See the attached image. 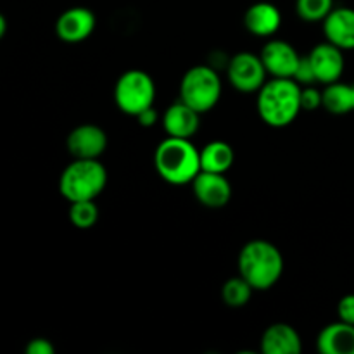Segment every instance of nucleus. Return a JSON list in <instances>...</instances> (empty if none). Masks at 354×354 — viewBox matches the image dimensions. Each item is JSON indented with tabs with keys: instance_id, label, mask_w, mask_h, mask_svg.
Wrapping results in <instances>:
<instances>
[{
	"instance_id": "nucleus-1",
	"label": "nucleus",
	"mask_w": 354,
	"mask_h": 354,
	"mask_svg": "<svg viewBox=\"0 0 354 354\" xmlns=\"http://www.w3.org/2000/svg\"><path fill=\"white\" fill-rule=\"evenodd\" d=\"M154 166L165 182L187 185L201 173V152L190 138L166 137L156 149Z\"/></svg>"
},
{
	"instance_id": "nucleus-2",
	"label": "nucleus",
	"mask_w": 354,
	"mask_h": 354,
	"mask_svg": "<svg viewBox=\"0 0 354 354\" xmlns=\"http://www.w3.org/2000/svg\"><path fill=\"white\" fill-rule=\"evenodd\" d=\"M301 111V85L296 80L272 78L259 88L258 113L270 127H289Z\"/></svg>"
},
{
	"instance_id": "nucleus-3",
	"label": "nucleus",
	"mask_w": 354,
	"mask_h": 354,
	"mask_svg": "<svg viewBox=\"0 0 354 354\" xmlns=\"http://www.w3.org/2000/svg\"><path fill=\"white\" fill-rule=\"evenodd\" d=\"M283 273V258L275 244L263 239L249 241L239 254V275L254 290H268Z\"/></svg>"
},
{
	"instance_id": "nucleus-4",
	"label": "nucleus",
	"mask_w": 354,
	"mask_h": 354,
	"mask_svg": "<svg viewBox=\"0 0 354 354\" xmlns=\"http://www.w3.org/2000/svg\"><path fill=\"white\" fill-rule=\"evenodd\" d=\"M107 183L106 166L99 159H75L59 178V190L68 203L95 201Z\"/></svg>"
},
{
	"instance_id": "nucleus-5",
	"label": "nucleus",
	"mask_w": 354,
	"mask_h": 354,
	"mask_svg": "<svg viewBox=\"0 0 354 354\" xmlns=\"http://www.w3.org/2000/svg\"><path fill=\"white\" fill-rule=\"evenodd\" d=\"M221 78L211 66H194L183 75L180 83V100L196 109L197 113H207L221 99Z\"/></svg>"
},
{
	"instance_id": "nucleus-6",
	"label": "nucleus",
	"mask_w": 354,
	"mask_h": 354,
	"mask_svg": "<svg viewBox=\"0 0 354 354\" xmlns=\"http://www.w3.org/2000/svg\"><path fill=\"white\" fill-rule=\"evenodd\" d=\"M156 83L149 73L130 69L118 78L114 86V102L121 113L137 116L147 107L154 106Z\"/></svg>"
},
{
	"instance_id": "nucleus-7",
	"label": "nucleus",
	"mask_w": 354,
	"mask_h": 354,
	"mask_svg": "<svg viewBox=\"0 0 354 354\" xmlns=\"http://www.w3.org/2000/svg\"><path fill=\"white\" fill-rule=\"evenodd\" d=\"M227 76L235 90L241 93H254L266 83L268 71L259 55L252 52H239L228 61Z\"/></svg>"
},
{
	"instance_id": "nucleus-8",
	"label": "nucleus",
	"mask_w": 354,
	"mask_h": 354,
	"mask_svg": "<svg viewBox=\"0 0 354 354\" xmlns=\"http://www.w3.org/2000/svg\"><path fill=\"white\" fill-rule=\"evenodd\" d=\"M66 147L75 159H99L107 149V133L97 124H80L69 131Z\"/></svg>"
},
{
	"instance_id": "nucleus-9",
	"label": "nucleus",
	"mask_w": 354,
	"mask_h": 354,
	"mask_svg": "<svg viewBox=\"0 0 354 354\" xmlns=\"http://www.w3.org/2000/svg\"><path fill=\"white\" fill-rule=\"evenodd\" d=\"M192 192L203 206L220 209L232 199V185L225 173H211L201 169L192 180Z\"/></svg>"
},
{
	"instance_id": "nucleus-10",
	"label": "nucleus",
	"mask_w": 354,
	"mask_h": 354,
	"mask_svg": "<svg viewBox=\"0 0 354 354\" xmlns=\"http://www.w3.org/2000/svg\"><path fill=\"white\" fill-rule=\"evenodd\" d=\"M97 24L95 14L86 7H71L59 16L55 33L66 44H80L93 33Z\"/></svg>"
},
{
	"instance_id": "nucleus-11",
	"label": "nucleus",
	"mask_w": 354,
	"mask_h": 354,
	"mask_svg": "<svg viewBox=\"0 0 354 354\" xmlns=\"http://www.w3.org/2000/svg\"><path fill=\"white\" fill-rule=\"evenodd\" d=\"M259 57L268 75H272L273 78H292L301 55L289 41L275 38V40L266 41Z\"/></svg>"
},
{
	"instance_id": "nucleus-12",
	"label": "nucleus",
	"mask_w": 354,
	"mask_h": 354,
	"mask_svg": "<svg viewBox=\"0 0 354 354\" xmlns=\"http://www.w3.org/2000/svg\"><path fill=\"white\" fill-rule=\"evenodd\" d=\"M308 59L311 62V68L315 71V78L318 83H328L339 82L344 73V54L342 48L335 47L330 41H324L318 44L317 47L311 48L308 54Z\"/></svg>"
},
{
	"instance_id": "nucleus-13",
	"label": "nucleus",
	"mask_w": 354,
	"mask_h": 354,
	"mask_svg": "<svg viewBox=\"0 0 354 354\" xmlns=\"http://www.w3.org/2000/svg\"><path fill=\"white\" fill-rule=\"evenodd\" d=\"M324 35L327 41L342 50L354 48V9L334 7L324 21Z\"/></svg>"
},
{
	"instance_id": "nucleus-14",
	"label": "nucleus",
	"mask_w": 354,
	"mask_h": 354,
	"mask_svg": "<svg viewBox=\"0 0 354 354\" xmlns=\"http://www.w3.org/2000/svg\"><path fill=\"white\" fill-rule=\"evenodd\" d=\"M201 113L187 106L183 100H176L166 109L162 116V128L168 137L192 138L199 130Z\"/></svg>"
},
{
	"instance_id": "nucleus-15",
	"label": "nucleus",
	"mask_w": 354,
	"mask_h": 354,
	"mask_svg": "<svg viewBox=\"0 0 354 354\" xmlns=\"http://www.w3.org/2000/svg\"><path fill=\"white\" fill-rule=\"evenodd\" d=\"M280 24H282V14L279 7L266 0L252 3L244 14L245 30L254 37H272L280 30Z\"/></svg>"
},
{
	"instance_id": "nucleus-16",
	"label": "nucleus",
	"mask_w": 354,
	"mask_h": 354,
	"mask_svg": "<svg viewBox=\"0 0 354 354\" xmlns=\"http://www.w3.org/2000/svg\"><path fill=\"white\" fill-rule=\"evenodd\" d=\"M261 351L265 354H299L303 351V342L292 325L280 322L263 332Z\"/></svg>"
},
{
	"instance_id": "nucleus-17",
	"label": "nucleus",
	"mask_w": 354,
	"mask_h": 354,
	"mask_svg": "<svg viewBox=\"0 0 354 354\" xmlns=\"http://www.w3.org/2000/svg\"><path fill=\"white\" fill-rule=\"evenodd\" d=\"M317 349L322 354H354V325L339 320L324 327L317 337Z\"/></svg>"
},
{
	"instance_id": "nucleus-18",
	"label": "nucleus",
	"mask_w": 354,
	"mask_h": 354,
	"mask_svg": "<svg viewBox=\"0 0 354 354\" xmlns=\"http://www.w3.org/2000/svg\"><path fill=\"white\" fill-rule=\"evenodd\" d=\"M201 169L211 173H227L234 166L235 152L230 144L213 140L201 149Z\"/></svg>"
},
{
	"instance_id": "nucleus-19",
	"label": "nucleus",
	"mask_w": 354,
	"mask_h": 354,
	"mask_svg": "<svg viewBox=\"0 0 354 354\" xmlns=\"http://www.w3.org/2000/svg\"><path fill=\"white\" fill-rule=\"evenodd\" d=\"M322 107L332 114H348L354 111V85L341 80L325 85L322 90Z\"/></svg>"
},
{
	"instance_id": "nucleus-20",
	"label": "nucleus",
	"mask_w": 354,
	"mask_h": 354,
	"mask_svg": "<svg viewBox=\"0 0 354 354\" xmlns=\"http://www.w3.org/2000/svg\"><path fill=\"white\" fill-rule=\"evenodd\" d=\"M252 287L244 277H234V279H228L227 282L221 287V297H223V303L230 308H242L251 301L252 296Z\"/></svg>"
},
{
	"instance_id": "nucleus-21",
	"label": "nucleus",
	"mask_w": 354,
	"mask_h": 354,
	"mask_svg": "<svg viewBox=\"0 0 354 354\" xmlns=\"http://www.w3.org/2000/svg\"><path fill=\"white\" fill-rule=\"evenodd\" d=\"M69 220L80 230L93 227L99 220V207L93 201H78L69 206Z\"/></svg>"
},
{
	"instance_id": "nucleus-22",
	"label": "nucleus",
	"mask_w": 354,
	"mask_h": 354,
	"mask_svg": "<svg viewBox=\"0 0 354 354\" xmlns=\"http://www.w3.org/2000/svg\"><path fill=\"white\" fill-rule=\"evenodd\" d=\"M334 9V0H296V12L308 23L324 21Z\"/></svg>"
},
{
	"instance_id": "nucleus-23",
	"label": "nucleus",
	"mask_w": 354,
	"mask_h": 354,
	"mask_svg": "<svg viewBox=\"0 0 354 354\" xmlns=\"http://www.w3.org/2000/svg\"><path fill=\"white\" fill-rule=\"evenodd\" d=\"M292 80H296V82L303 86L317 83L315 71H313V68H311V62H310V59H308V55H304V57L299 59V64H297L296 71H294Z\"/></svg>"
},
{
	"instance_id": "nucleus-24",
	"label": "nucleus",
	"mask_w": 354,
	"mask_h": 354,
	"mask_svg": "<svg viewBox=\"0 0 354 354\" xmlns=\"http://www.w3.org/2000/svg\"><path fill=\"white\" fill-rule=\"evenodd\" d=\"M301 107L303 111H317L322 107V92L313 85H306L301 88Z\"/></svg>"
},
{
	"instance_id": "nucleus-25",
	"label": "nucleus",
	"mask_w": 354,
	"mask_h": 354,
	"mask_svg": "<svg viewBox=\"0 0 354 354\" xmlns=\"http://www.w3.org/2000/svg\"><path fill=\"white\" fill-rule=\"evenodd\" d=\"M337 317L341 322L354 325V294H348L339 301Z\"/></svg>"
},
{
	"instance_id": "nucleus-26",
	"label": "nucleus",
	"mask_w": 354,
	"mask_h": 354,
	"mask_svg": "<svg viewBox=\"0 0 354 354\" xmlns=\"http://www.w3.org/2000/svg\"><path fill=\"white\" fill-rule=\"evenodd\" d=\"M26 354H54L55 348L50 341L44 337H37V339H31L30 342L26 344Z\"/></svg>"
},
{
	"instance_id": "nucleus-27",
	"label": "nucleus",
	"mask_w": 354,
	"mask_h": 354,
	"mask_svg": "<svg viewBox=\"0 0 354 354\" xmlns=\"http://www.w3.org/2000/svg\"><path fill=\"white\" fill-rule=\"evenodd\" d=\"M135 118H137V121H138V124H140V127H154V124L158 123V120H159L158 111L154 109V106L144 109L142 113H138Z\"/></svg>"
},
{
	"instance_id": "nucleus-28",
	"label": "nucleus",
	"mask_w": 354,
	"mask_h": 354,
	"mask_svg": "<svg viewBox=\"0 0 354 354\" xmlns=\"http://www.w3.org/2000/svg\"><path fill=\"white\" fill-rule=\"evenodd\" d=\"M7 33V19L2 12H0V40L3 38V35Z\"/></svg>"
}]
</instances>
